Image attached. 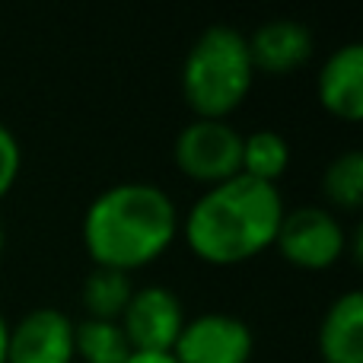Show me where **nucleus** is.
I'll list each match as a JSON object with an SVG mask.
<instances>
[{"instance_id": "nucleus-19", "label": "nucleus", "mask_w": 363, "mask_h": 363, "mask_svg": "<svg viewBox=\"0 0 363 363\" xmlns=\"http://www.w3.org/2000/svg\"><path fill=\"white\" fill-rule=\"evenodd\" d=\"M4 245H6V233H4V223H0V255H4Z\"/></svg>"}, {"instance_id": "nucleus-11", "label": "nucleus", "mask_w": 363, "mask_h": 363, "mask_svg": "<svg viewBox=\"0 0 363 363\" xmlns=\"http://www.w3.org/2000/svg\"><path fill=\"white\" fill-rule=\"evenodd\" d=\"M319 354L325 363H363V294L347 290L328 303L319 322Z\"/></svg>"}, {"instance_id": "nucleus-5", "label": "nucleus", "mask_w": 363, "mask_h": 363, "mask_svg": "<svg viewBox=\"0 0 363 363\" xmlns=\"http://www.w3.org/2000/svg\"><path fill=\"white\" fill-rule=\"evenodd\" d=\"M274 245L281 255L296 268H328L347 249V230L341 226L338 213L322 204H300L294 211H284L277 226Z\"/></svg>"}, {"instance_id": "nucleus-12", "label": "nucleus", "mask_w": 363, "mask_h": 363, "mask_svg": "<svg viewBox=\"0 0 363 363\" xmlns=\"http://www.w3.org/2000/svg\"><path fill=\"white\" fill-rule=\"evenodd\" d=\"M134 294V284L128 271H115V268H99L96 264L86 274L80 290L83 309H86V319H112L118 322L125 313L128 300Z\"/></svg>"}, {"instance_id": "nucleus-7", "label": "nucleus", "mask_w": 363, "mask_h": 363, "mask_svg": "<svg viewBox=\"0 0 363 363\" xmlns=\"http://www.w3.org/2000/svg\"><path fill=\"white\" fill-rule=\"evenodd\" d=\"M255 338L233 313H201L185 319L172 357L176 363H249Z\"/></svg>"}, {"instance_id": "nucleus-9", "label": "nucleus", "mask_w": 363, "mask_h": 363, "mask_svg": "<svg viewBox=\"0 0 363 363\" xmlns=\"http://www.w3.org/2000/svg\"><path fill=\"white\" fill-rule=\"evenodd\" d=\"M249 42V57L252 67L264 70V74H290V70L303 67L313 55V29L300 19H268L262 23L252 35H245Z\"/></svg>"}, {"instance_id": "nucleus-1", "label": "nucleus", "mask_w": 363, "mask_h": 363, "mask_svg": "<svg viewBox=\"0 0 363 363\" xmlns=\"http://www.w3.org/2000/svg\"><path fill=\"white\" fill-rule=\"evenodd\" d=\"M179 233V207L153 182H118L89 201L83 245L99 268L128 271L157 262Z\"/></svg>"}, {"instance_id": "nucleus-17", "label": "nucleus", "mask_w": 363, "mask_h": 363, "mask_svg": "<svg viewBox=\"0 0 363 363\" xmlns=\"http://www.w3.org/2000/svg\"><path fill=\"white\" fill-rule=\"evenodd\" d=\"M121 363H176L172 354H150V351H131Z\"/></svg>"}, {"instance_id": "nucleus-10", "label": "nucleus", "mask_w": 363, "mask_h": 363, "mask_svg": "<svg viewBox=\"0 0 363 363\" xmlns=\"http://www.w3.org/2000/svg\"><path fill=\"white\" fill-rule=\"evenodd\" d=\"M319 102L345 121L363 118V45L347 42L322 61L315 77Z\"/></svg>"}, {"instance_id": "nucleus-14", "label": "nucleus", "mask_w": 363, "mask_h": 363, "mask_svg": "<svg viewBox=\"0 0 363 363\" xmlns=\"http://www.w3.org/2000/svg\"><path fill=\"white\" fill-rule=\"evenodd\" d=\"M131 354L125 332L112 319H83L74 322V357L83 363H121Z\"/></svg>"}, {"instance_id": "nucleus-2", "label": "nucleus", "mask_w": 363, "mask_h": 363, "mask_svg": "<svg viewBox=\"0 0 363 363\" xmlns=\"http://www.w3.org/2000/svg\"><path fill=\"white\" fill-rule=\"evenodd\" d=\"M284 194L271 182L233 176L204 188L185 213V242L201 262L239 264L274 245Z\"/></svg>"}, {"instance_id": "nucleus-6", "label": "nucleus", "mask_w": 363, "mask_h": 363, "mask_svg": "<svg viewBox=\"0 0 363 363\" xmlns=\"http://www.w3.org/2000/svg\"><path fill=\"white\" fill-rule=\"evenodd\" d=\"M118 325L131 351L169 354L182 325H185V306H182L176 290L163 287V284L134 287Z\"/></svg>"}, {"instance_id": "nucleus-8", "label": "nucleus", "mask_w": 363, "mask_h": 363, "mask_svg": "<svg viewBox=\"0 0 363 363\" xmlns=\"http://www.w3.org/2000/svg\"><path fill=\"white\" fill-rule=\"evenodd\" d=\"M6 363H74V319L55 306L29 309L10 325Z\"/></svg>"}, {"instance_id": "nucleus-15", "label": "nucleus", "mask_w": 363, "mask_h": 363, "mask_svg": "<svg viewBox=\"0 0 363 363\" xmlns=\"http://www.w3.org/2000/svg\"><path fill=\"white\" fill-rule=\"evenodd\" d=\"M322 191L332 204L345 207V211H357L363 204V153L345 150L325 166L322 176Z\"/></svg>"}, {"instance_id": "nucleus-3", "label": "nucleus", "mask_w": 363, "mask_h": 363, "mask_svg": "<svg viewBox=\"0 0 363 363\" xmlns=\"http://www.w3.org/2000/svg\"><path fill=\"white\" fill-rule=\"evenodd\" d=\"M255 67L236 26L213 23L191 42L182 64V93L194 118H226L249 96Z\"/></svg>"}, {"instance_id": "nucleus-4", "label": "nucleus", "mask_w": 363, "mask_h": 363, "mask_svg": "<svg viewBox=\"0 0 363 363\" xmlns=\"http://www.w3.org/2000/svg\"><path fill=\"white\" fill-rule=\"evenodd\" d=\"M176 166L201 185H217L242 172V134L226 118H194L176 134Z\"/></svg>"}, {"instance_id": "nucleus-16", "label": "nucleus", "mask_w": 363, "mask_h": 363, "mask_svg": "<svg viewBox=\"0 0 363 363\" xmlns=\"http://www.w3.org/2000/svg\"><path fill=\"white\" fill-rule=\"evenodd\" d=\"M19 166H23L19 140H16V134L0 121V198L13 188V182H16V176H19Z\"/></svg>"}, {"instance_id": "nucleus-13", "label": "nucleus", "mask_w": 363, "mask_h": 363, "mask_svg": "<svg viewBox=\"0 0 363 363\" xmlns=\"http://www.w3.org/2000/svg\"><path fill=\"white\" fill-rule=\"evenodd\" d=\"M287 166L290 144L281 131L258 128L252 134H242V176L277 185V179L287 172Z\"/></svg>"}, {"instance_id": "nucleus-18", "label": "nucleus", "mask_w": 363, "mask_h": 363, "mask_svg": "<svg viewBox=\"0 0 363 363\" xmlns=\"http://www.w3.org/2000/svg\"><path fill=\"white\" fill-rule=\"evenodd\" d=\"M6 335H10V322L0 313V363H6Z\"/></svg>"}]
</instances>
